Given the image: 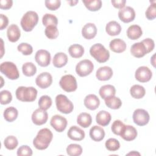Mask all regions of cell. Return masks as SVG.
Returning <instances> with one entry per match:
<instances>
[{"label": "cell", "instance_id": "30", "mask_svg": "<svg viewBox=\"0 0 156 156\" xmlns=\"http://www.w3.org/2000/svg\"><path fill=\"white\" fill-rule=\"evenodd\" d=\"M92 122L91 116L88 113H81L77 118V123L83 128L88 127Z\"/></svg>", "mask_w": 156, "mask_h": 156}, {"label": "cell", "instance_id": "26", "mask_svg": "<svg viewBox=\"0 0 156 156\" xmlns=\"http://www.w3.org/2000/svg\"><path fill=\"white\" fill-rule=\"evenodd\" d=\"M111 115L107 111L101 110L96 116V122L101 126H107L111 121Z\"/></svg>", "mask_w": 156, "mask_h": 156}, {"label": "cell", "instance_id": "14", "mask_svg": "<svg viewBox=\"0 0 156 156\" xmlns=\"http://www.w3.org/2000/svg\"><path fill=\"white\" fill-rule=\"evenodd\" d=\"M35 83L41 89L47 88L51 86L52 83V77L51 74L48 72L41 73L36 77Z\"/></svg>", "mask_w": 156, "mask_h": 156}, {"label": "cell", "instance_id": "45", "mask_svg": "<svg viewBox=\"0 0 156 156\" xmlns=\"http://www.w3.org/2000/svg\"><path fill=\"white\" fill-rule=\"evenodd\" d=\"M12 100V95L8 90H2L0 93V102L2 105L9 104Z\"/></svg>", "mask_w": 156, "mask_h": 156}, {"label": "cell", "instance_id": "49", "mask_svg": "<svg viewBox=\"0 0 156 156\" xmlns=\"http://www.w3.org/2000/svg\"><path fill=\"white\" fill-rule=\"evenodd\" d=\"M142 41L144 44V45L148 51V53H149L153 51V49H154L155 44H154V41L152 39L147 38H145L144 40H142Z\"/></svg>", "mask_w": 156, "mask_h": 156}, {"label": "cell", "instance_id": "9", "mask_svg": "<svg viewBox=\"0 0 156 156\" xmlns=\"http://www.w3.org/2000/svg\"><path fill=\"white\" fill-rule=\"evenodd\" d=\"M132 118L135 124L139 126H144L148 124L150 116L146 110L142 108H137L133 112Z\"/></svg>", "mask_w": 156, "mask_h": 156}, {"label": "cell", "instance_id": "33", "mask_svg": "<svg viewBox=\"0 0 156 156\" xmlns=\"http://www.w3.org/2000/svg\"><path fill=\"white\" fill-rule=\"evenodd\" d=\"M18 110L14 107H9L7 108L3 113L4 118L7 122H13L18 117Z\"/></svg>", "mask_w": 156, "mask_h": 156}, {"label": "cell", "instance_id": "34", "mask_svg": "<svg viewBox=\"0 0 156 156\" xmlns=\"http://www.w3.org/2000/svg\"><path fill=\"white\" fill-rule=\"evenodd\" d=\"M86 8L92 12L99 10L102 7V1L101 0H82Z\"/></svg>", "mask_w": 156, "mask_h": 156}, {"label": "cell", "instance_id": "6", "mask_svg": "<svg viewBox=\"0 0 156 156\" xmlns=\"http://www.w3.org/2000/svg\"><path fill=\"white\" fill-rule=\"evenodd\" d=\"M0 71L11 80H16L20 77L19 71L16 65L12 62H2L0 65Z\"/></svg>", "mask_w": 156, "mask_h": 156}, {"label": "cell", "instance_id": "18", "mask_svg": "<svg viewBox=\"0 0 156 156\" xmlns=\"http://www.w3.org/2000/svg\"><path fill=\"white\" fill-rule=\"evenodd\" d=\"M113 76L112 69L107 66H104L98 68L96 73V78L101 81H106L111 79Z\"/></svg>", "mask_w": 156, "mask_h": 156}, {"label": "cell", "instance_id": "48", "mask_svg": "<svg viewBox=\"0 0 156 156\" xmlns=\"http://www.w3.org/2000/svg\"><path fill=\"white\" fill-rule=\"evenodd\" d=\"M32 150L27 145H22L17 150V155L18 156H31Z\"/></svg>", "mask_w": 156, "mask_h": 156}, {"label": "cell", "instance_id": "12", "mask_svg": "<svg viewBox=\"0 0 156 156\" xmlns=\"http://www.w3.org/2000/svg\"><path fill=\"white\" fill-rule=\"evenodd\" d=\"M51 54L49 51L44 49H40L35 55V62L42 67L48 66L51 62Z\"/></svg>", "mask_w": 156, "mask_h": 156}, {"label": "cell", "instance_id": "24", "mask_svg": "<svg viewBox=\"0 0 156 156\" xmlns=\"http://www.w3.org/2000/svg\"><path fill=\"white\" fill-rule=\"evenodd\" d=\"M89 135L93 141H101L104 138L105 131L102 127L98 126H94L90 129Z\"/></svg>", "mask_w": 156, "mask_h": 156}, {"label": "cell", "instance_id": "10", "mask_svg": "<svg viewBox=\"0 0 156 156\" xmlns=\"http://www.w3.org/2000/svg\"><path fill=\"white\" fill-rule=\"evenodd\" d=\"M135 77L138 82L145 83L149 82L151 79L152 73L148 67L141 66L138 68L135 71Z\"/></svg>", "mask_w": 156, "mask_h": 156}, {"label": "cell", "instance_id": "2", "mask_svg": "<svg viewBox=\"0 0 156 156\" xmlns=\"http://www.w3.org/2000/svg\"><path fill=\"white\" fill-rule=\"evenodd\" d=\"M15 95L20 101L33 102L37 96V90L33 87H19L15 91Z\"/></svg>", "mask_w": 156, "mask_h": 156}, {"label": "cell", "instance_id": "32", "mask_svg": "<svg viewBox=\"0 0 156 156\" xmlns=\"http://www.w3.org/2000/svg\"><path fill=\"white\" fill-rule=\"evenodd\" d=\"M130 93L135 99H141L146 94V90L140 85H133L130 89Z\"/></svg>", "mask_w": 156, "mask_h": 156}, {"label": "cell", "instance_id": "19", "mask_svg": "<svg viewBox=\"0 0 156 156\" xmlns=\"http://www.w3.org/2000/svg\"><path fill=\"white\" fill-rule=\"evenodd\" d=\"M83 104L85 107L88 109L90 110H94L99 107L100 105V101L95 94H90L85 98Z\"/></svg>", "mask_w": 156, "mask_h": 156}, {"label": "cell", "instance_id": "55", "mask_svg": "<svg viewBox=\"0 0 156 156\" xmlns=\"http://www.w3.org/2000/svg\"><path fill=\"white\" fill-rule=\"evenodd\" d=\"M151 63H152V65L154 66V67H155V54L153 55V56L152 57V58H151Z\"/></svg>", "mask_w": 156, "mask_h": 156}, {"label": "cell", "instance_id": "53", "mask_svg": "<svg viewBox=\"0 0 156 156\" xmlns=\"http://www.w3.org/2000/svg\"><path fill=\"white\" fill-rule=\"evenodd\" d=\"M67 2L69 4L70 6H73L77 4V3L79 2V1H68Z\"/></svg>", "mask_w": 156, "mask_h": 156}, {"label": "cell", "instance_id": "28", "mask_svg": "<svg viewBox=\"0 0 156 156\" xmlns=\"http://www.w3.org/2000/svg\"><path fill=\"white\" fill-rule=\"evenodd\" d=\"M99 93L102 99L105 100L108 98L115 96L116 93V89L112 85H105L100 88Z\"/></svg>", "mask_w": 156, "mask_h": 156}, {"label": "cell", "instance_id": "23", "mask_svg": "<svg viewBox=\"0 0 156 156\" xmlns=\"http://www.w3.org/2000/svg\"><path fill=\"white\" fill-rule=\"evenodd\" d=\"M126 42L120 38H115L110 41L109 44L110 49L114 52L121 53L126 49Z\"/></svg>", "mask_w": 156, "mask_h": 156}, {"label": "cell", "instance_id": "56", "mask_svg": "<svg viewBox=\"0 0 156 156\" xmlns=\"http://www.w3.org/2000/svg\"><path fill=\"white\" fill-rule=\"evenodd\" d=\"M127 155H140V153H138V152H135V151H133V152H130V153H129V154H127Z\"/></svg>", "mask_w": 156, "mask_h": 156}, {"label": "cell", "instance_id": "15", "mask_svg": "<svg viewBox=\"0 0 156 156\" xmlns=\"http://www.w3.org/2000/svg\"><path fill=\"white\" fill-rule=\"evenodd\" d=\"M32 121L37 126H41L45 124L48 119V114L46 110L41 108L36 109L32 114Z\"/></svg>", "mask_w": 156, "mask_h": 156}, {"label": "cell", "instance_id": "1", "mask_svg": "<svg viewBox=\"0 0 156 156\" xmlns=\"http://www.w3.org/2000/svg\"><path fill=\"white\" fill-rule=\"evenodd\" d=\"M53 138L52 132L48 128L40 129L33 140L34 147L38 150H44L48 147Z\"/></svg>", "mask_w": 156, "mask_h": 156}, {"label": "cell", "instance_id": "4", "mask_svg": "<svg viewBox=\"0 0 156 156\" xmlns=\"http://www.w3.org/2000/svg\"><path fill=\"white\" fill-rule=\"evenodd\" d=\"M38 22V14L32 10L27 11L21 20V26L22 29L26 32H30L35 27Z\"/></svg>", "mask_w": 156, "mask_h": 156}, {"label": "cell", "instance_id": "21", "mask_svg": "<svg viewBox=\"0 0 156 156\" xmlns=\"http://www.w3.org/2000/svg\"><path fill=\"white\" fill-rule=\"evenodd\" d=\"M137 134V130L133 126L130 125H126L120 136L124 140L130 141L136 138Z\"/></svg>", "mask_w": 156, "mask_h": 156}, {"label": "cell", "instance_id": "52", "mask_svg": "<svg viewBox=\"0 0 156 156\" xmlns=\"http://www.w3.org/2000/svg\"><path fill=\"white\" fill-rule=\"evenodd\" d=\"M0 19H1L0 30H2L7 27L8 24H9V19L5 15H4L3 14L0 15Z\"/></svg>", "mask_w": 156, "mask_h": 156}, {"label": "cell", "instance_id": "40", "mask_svg": "<svg viewBox=\"0 0 156 156\" xmlns=\"http://www.w3.org/2000/svg\"><path fill=\"white\" fill-rule=\"evenodd\" d=\"M18 144L17 138L13 135L7 136L4 141V145L5 147L9 150L15 149Z\"/></svg>", "mask_w": 156, "mask_h": 156}, {"label": "cell", "instance_id": "37", "mask_svg": "<svg viewBox=\"0 0 156 156\" xmlns=\"http://www.w3.org/2000/svg\"><path fill=\"white\" fill-rule=\"evenodd\" d=\"M42 23L46 27L49 26H57L58 24V19L54 15L46 13L42 18Z\"/></svg>", "mask_w": 156, "mask_h": 156}, {"label": "cell", "instance_id": "29", "mask_svg": "<svg viewBox=\"0 0 156 156\" xmlns=\"http://www.w3.org/2000/svg\"><path fill=\"white\" fill-rule=\"evenodd\" d=\"M68 62V56L64 52H57L54 56L52 60L53 65L55 68H62L66 65Z\"/></svg>", "mask_w": 156, "mask_h": 156}, {"label": "cell", "instance_id": "39", "mask_svg": "<svg viewBox=\"0 0 156 156\" xmlns=\"http://www.w3.org/2000/svg\"><path fill=\"white\" fill-rule=\"evenodd\" d=\"M52 99L49 96L43 95L40 98L38 104L40 108L44 110H47L51 107V106L52 105Z\"/></svg>", "mask_w": 156, "mask_h": 156}, {"label": "cell", "instance_id": "27", "mask_svg": "<svg viewBox=\"0 0 156 156\" xmlns=\"http://www.w3.org/2000/svg\"><path fill=\"white\" fill-rule=\"evenodd\" d=\"M105 31L110 36L118 35L121 31V26L117 21H111L106 24Z\"/></svg>", "mask_w": 156, "mask_h": 156}, {"label": "cell", "instance_id": "16", "mask_svg": "<svg viewBox=\"0 0 156 156\" xmlns=\"http://www.w3.org/2000/svg\"><path fill=\"white\" fill-rule=\"evenodd\" d=\"M131 54L136 58H141L148 54V51L143 41L135 43L130 48Z\"/></svg>", "mask_w": 156, "mask_h": 156}, {"label": "cell", "instance_id": "50", "mask_svg": "<svg viewBox=\"0 0 156 156\" xmlns=\"http://www.w3.org/2000/svg\"><path fill=\"white\" fill-rule=\"evenodd\" d=\"M13 1L12 0H1L0 8L4 10H8L12 7Z\"/></svg>", "mask_w": 156, "mask_h": 156}, {"label": "cell", "instance_id": "36", "mask_svg": "<svg viewBox=\"0 0 156 156\" xmlns=\"http://www.w3.org/2000/svg\"><path fill=\"white\" fill-rule=\"evenodd\" d=\"M22 71L24 76L27 77H31L35 74L37 72V68L33 63L26 62L22 66Z\"/></svg>", "mask_w": 156, "mask_h": 156}, {"label": "cell", "instance_id": "13", "mask_svg": "<svg viewBox=\"0 0 156 156\" xmlns=\"http://www.w3.org/2000/svg\"><path fill=\"white\" fill-rule=\"evenodd\" d=\"M118 17L123 23H128L134 20L135 18V12L134 9L130 6L124 7L119 10Z\"/></svg>", "mask_w": 156, "mask_h": 156}, {"label": "cell", "instance_id": "7", "mask_svg": "<svg viewBox=\"0 0 156 156\" xmlns=\"http://www.w3.org/2000/svg\"><path fill=\"white\" fill-rule=\"evenodd\" d=\"M59 85L66 92H73L77 90V83L76 78L71 74L62 76L59 81Z\"/></svg>", "mask_w": 156, "mask_h": 156}, {"label": "cell", "instance_id": "38", "mask_svg": "<svg viewBox=\"0 0 156 156\" xmlns=\"http://www.w3.org/2000/svg\"><path fill=\"white\" fill-rule=\"evenodd\" d=\"M66 153L70 156H79L82 153V148L78 144H70L66 147Z\"/></svg>", "mask_w": 156, "mask_h": 156}, {"label": "cell", "instance_id": "3", "mask_svg": "<svg viewBox=\"0 0 156 156\" xmlns=\"http://www.w3.org/2000/svg\"><path fill=\"white\" fill-rule=\"evenodd\" d=\"M90 54L99 63H105L110 57L109 51L101 43H96L91 46Z\"/></svg>", "mask_w": 156, "mask_h": 156}, {"label": "cell", "instance_id": "11", "mask_svg": "<svg viewBox=\"0 0 156 156\" xmlns=\"http://www.w3.org/2000/svg\"><path fill=\"white\" fill-rule=\"evenodd\" d=\"M66 119L59 115L53 116L50 120L51 126L58 132H63L67 126Z\"/></svg>", "mask_w": 156, "mask_h": 156}, {"label": "cell", "instance_id": "44", "mask_svg": "<svg viewBox=\"0 0 156 156\" xmlns=\"http://www.w3.org/2000/svg\"><path fill=\"white\" fill-rule=\"evenodd\" d=\"M17 49L18 51L21 52L24 55H29L33 52L32 46L27 43H20L18 46Z\"/></svg>", "mask_w": 156, "mask_h": 156}, {"label": "cell", "instance_id": "51", "mask_svg": "<svg viewBox=\"0 0 156 156\" xmlns=\"http://www.w3.org/2000/svg\"><path fill=\"white\" fill-rule=\"evenodd\" d=\"M111 3L113 6L116 9H121L124 7L126 1V0H112L111 1Z\"/></svg>", "mask_w": 156, "mask_h": 156}, {"label": "cell", "instance_id": "25", "mask_svg": "<svg viewBox=\"0 0 156 156\" xmlns=\"http://www.w3.org/2000/svg\"><path fill=\"white\" fill-rule=\"evenodd\" d=\"M127 37L132 40H135L140 38L143 34V31L141 27L136 24L130 26L127 30Z\"/></svg>", "mask_w": 156, "mask_h": 156}, {"label": "cell", "instance_id": "17", "mask_svg": "<svg viewBox=\"0 0 156 156\" xmlns=\"http://www.w3.org/2000/svg\"><path fill=\"white\" fill-rule=\"evenodd\" d=\"M67 135L72 140L81 141L85 138V134L82 129L76 126H73L69 129Z\"/></svg>", "mask_w": 156, "mask_h": 156}, {"label": "cell", "instance_id": "35", "mask_svg": "<svg viewBox=\"0 0 156 156\" xmlns=\"http://www.w3.org/2000/svg\"><path fill=\"white\" fill-rule=\"evenodd\" d=\"M105 104L107 107L114 110L119 108L122 105L121 100L115 96L105 99Z\"/></svg>", "mask_w": 156, "mask_h": 156}, {"label": "cell", "instance_id": "42", "mask_svg": "<svg viewBox=\"0 0 156 156\" xmlns=\"http://www.w3.org/2000/svg\"><path fill=\"white\" fill-rule=\"evenodd\" d=\"M125 126L126 125L121 121L117 119L113 122L111 126V130L114 134L120 136L125 127Z\"/></svg>", "mask_w": 156, "mask_h": 156}, {"label": "cell", "instance_id": "5", "mask_svg": "<svg viewBox=\"0 0 156 156\" xmlns=\"http://www.w3.org/2000/svg\"><path fill=\"white\" fill-rule=\"evenodd\" d=\"M55 104L57 109L64 114H69L74 109L73 102L64 94H60L56 96Z\"/></svg>", "mask_w": 156, "mask_h": 156}, {"label": "cell", "instance_id": "31", "mask_svg": "<svg viewBox=\"0 0 156 156\" xmlns=\"http://www.w3.org/2000/svg\"><path fill=\"white\" fill-rule=\"evenodd\" d=\"M68 52L72 57L74 58H78L83 55L84 48L80 44H73L69 47Z\"/></svg>", "mask_w": 156, "mask_h": 156}, {"label": "cell", "instance_id": "43", "mask_svg": "<svg viewBox=\"0 0 156 156\" xmlns=\"http://www.w3.org/2000/svg\"><path fill=\"white\" fill-rule=\"evenodd\" d=\"M105 146L109 151H116L119 149L120 143L115 138H109L105 141Z\"/></svg>", "mask_w": 156, "mask_h": 156}, {"label": "cell", "instance_id": "20", "mask_svg": "<svg viewBox=\"0 0 156 156\" xmlns=\"http://www.w3.org/2000/svg\"><path fill=\"white\" fill-rule=\"evenodd\" d=\"M97 34V27L94 24L91 23H87L82 29V35L87 40L93 39Z\"/></svg>", "mask_w": 156, "mask_h": 156}, {"label": "cell", "instance_id": "47", "mask_svg": "<svg viewBox=\"0 0 156 156\" xmlns=\"http://www.w3.org/2000/svg\"><path fill=\"white\" fill-rule=\"evenodd\" d=\"M45 6L50 10H57L61 5V1L60 0H46L44 1Z\"/></svg>", "mask_w": 156, "mask_h": 156}, {"label": "cell", "instance_id": "46", "mask_svg": "<svg viewBox=\"0 0 156 156\" xmlns=\"http://www.w3.org/2000/svg\"><path fill=\"white\" fill-rule=\"evenodd\" d=\"M146 17L149 20H153L156 18V7L155 1H154L153 4H151L147 9L145 12Z\"/></svg>", "mask_w": 156, "mask_h": 156}, {"label": "cell", "instance_id": "41", "mask_svg": "<svg viewBox=\"0 0 156 156\" xmlns=\"http://www.w3.org/2000/svg\"><path fill=\"white\" fill-rule=\"evenodd\" d=\"M44 34L49 39L53 40L58 37L59 35V32L57 26H49L46 27V29L44 30Z\"/></svg>", "mask_w": 156, "mask_h": 156}, {"label": "cell", "instance_id": "54", "mask_svg": "<svg viewBox=\"0 0 156 156\" xmlns=\"http://www.w3.org/2000/svg\"><path fill=\"white\" fill-rule=\"evenodd\" d=\"M1 57H2L3 55H4V43H3V40L2 38H1Z\"/></svg>", "mask_w": 156, "mask_h": 156}, {"label": "cell", "instance_id": "8", "mask_svg": "<svg viewBox=\"0 0 156 156\" xmlns=\"http://www.w3.org/2000/svg\"><path fill=\"white\" fill-rule=\"evenodd\" d=\"M94 69L93 62L88 59L80 61L76 66V72L80 77H85L91 73Z\"/></svg>", "mask_w": 156, "mask_h": 156}, {"label": "cell", "instance_id": "22", "mask_svg": "<svg viewBox=\"0 0 156 156\" xmlns=\"http://www.w3.org/2000/svg\"><path fill=\"white\" fill-rule=\"evenodd\" d=\"M7 36L10 42H16L21 37V31L18 26L15 24L10 25L7 30Z\"/></svg>", "mask_w": 156, "mask_h": 156}]
</instances>
